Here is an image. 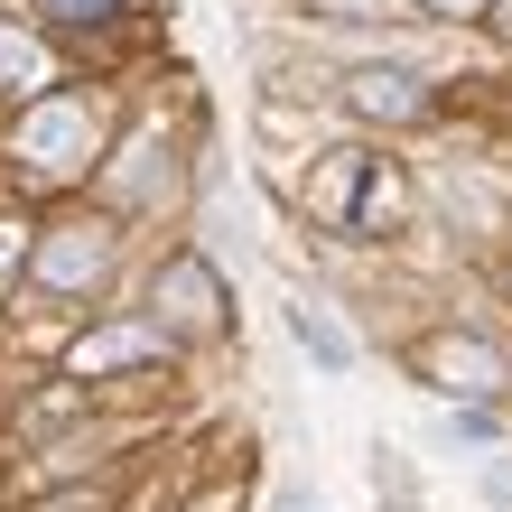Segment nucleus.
<instances>
[{"label": "nucleus", "instance_id": "nucleus-14", "mask_svg": "<svg viewBox=\"0 0 512 512\" xmlns=\"http://www.w3.org/2000/svg\"><path fill=\"white\" fill-rule=\"evenodd\" d=\"M494 28H503V38H512V0H494Z\"/></svg>", "mask_w": 512, "mask_h": 512}, {"label": "nucleus", "instance_id": "nucleus-15", "mask_svg": "<svg viewBox=\"0 0 512 512\" xmlns=\"http://www.w3.org/2000/svg\"><path fill=\"white\" fill-rule=\"evenodd\" d=\"M56 512H103V503H94V494H75V503H56Z\"/></svg>", "mask_w": 512, "mask_h": 512}, {"label": "nucleus", "instance_id": "nucleus-8", "mask_svg": "<svg viewBox=\"0 0 512 512\" xmlns=\"http://www.w3.org/2000/svg\"><path fill=\"white\" fill-rule=\"evenodd\" d=\"M289 326H298V336H308V354H317L326 373H345V364H354V345H345V336H336V326H326L317 308H289Z\"/></svg>", "mask_w": 512, "mask_h": 512}, {"label": "nucleus", "instance_id": "nucleus-11", "mask_svg": "<svg viewBox=\"0 0 512 512\" xmlns=\"http://www.w3.org/2000/svg\"><path fill=\"white\" fill-rule=\"evenodd\" d=\"M47 10H56V19H103L112 0H47Z\"/></svg>", "mask_w": 512, "mask_h": 512}, {"label": "nucleus", "instance_id": "nucleus-4", "mask_svg": "<svg viewBox=\"0 0 512 512\" xmlns=\"http://www.w3.org/2000/svg\"><path fill=\"white\" fill-rule=\"evenodd\" d=\"M419 364H429L447 391H494V382H503V364H494L485 345H466V336H438L429 354H419Z\"/></svg>", "mask_w": 512, "mask_h": 512}, {"label": "nucleus", "instance_id": "nucleus-1", "mask_svg": "<svg viewBox=\"0 0 512 512\" xmlns=\"http://www.w3.org/2000/svg\"><path fill=\"white\" fill-rule=\"evenodd\" d=\"M84 149H94V122H84V103H47V112H28V131H19V159L28 168H84Z\"/></svg>", "mask_w": 512, "mask_h": 512}, {"label": "nucleus", "instance_id": "nucleus-16", "mask_svg": "<svg viewBox=\"0 0 512 512\" xmlns=\"http://www.w3.org/2000/svg\"><path fill=\"white\" fill-rule=\"evenodd\" d=\"M280 512H308V494H280Z\"/></svg>", "mask_w": 512, "mask_h": 512}, {"label": "nucleus", "instance_id": "nucleus-12", "mask_svg": "<svg viewBox=\"0 0 512 512\" xmlns=\"http://www.w3.org/2000/svg\"><path fill=\"white\" fill-rule=\"evenodd\" d=\"M10 261H19V224H0V280H10Z\"/></svg>", "mask_w": 512, "mask_h": 512}, {"label": "nucleus", "instance_id": "nucleus-2", "mask_svg": "<svg viewBox=\"0 0 512 512\" xmlns=\"http://www.w3.org/2000/svg\"><path fill=\"white\" fill-rule=\"evenodd\" d=\"M159 308L177 326H224V289H215V270H205V261H168L159 270Z\"/></svg>", "mask_w": 512, "mask_h": 512}, {"label": "nucleus", "instance_id": "nucleus-6", "mask_svg": "<svg viewBox=\"0 0 512 512\" xmlns=\"http://www.w3.org/2000/svg\"><path fill=\"white\" fill-rule=\"evenodd\" d=\"M38 84H47V47L0 19V94H38Z\"/></svg>", "mask_w": 512, "mask_h": 512}, {"label": "nucleus", "instance_id": "nucleus-10", "mask_svg": "<svg viewBox=\"0 0 512 512\" xmlns=\"http://www.w3.org/2000/svg\"><path fill=\"white\" fill-rule=\"evenodd\" d=\"M131 354H149V336H94V345H75V373H94V364H131Z\"/></svg>", "mask_w": 512, "mask_h": 512}, {"label": "nucleus", "instance_id": "nucleus-9", "mask_svg": "<svg viewBox=\"0 0 512 512\" xmlns=\"http://www.w3.org/2000/svg\"><path fill=\"white\" fill-rule=\"evenodd\" d=\"M317 19H419L429 0H308Z\"/></svg>", "mask_w": 512, "mask_h": 512}, {"label": "nucleus", "instance_id": "nucleus-3", "mask_svg": "<svg viewBox=\"0 0 512 512\" xmlns=\"http://www.w3.org/2000/svg\"><path fill=\"white\" fill-rule=\"evenodd\" d=\"M345 94L364 103L373 122H419V112H429V94H419L401 66H354V75H345Z\"/></svg>", "mask_w": 512, "mask_h": 512}, {"label": "nucleus", "instance_id": "nucleus-5", "mask_svg": "<svg viewBox=\"0 0 512 512\" xmlns=\"http://www.w3.org/2000/svg\"><path fill=\"white\" fill-rule=\"evenodd\" d=\"M103 252H112L103 233H94V224H75V233H56V243L38 252V270H47V280H94V270H103Z\"/></svg>", "mask_w": 512, "mask_h": 512}, {"label": "nucleus", "instance_id": "nucleus-7", "mask_svg": "<svg viewBox=\"0 0 512 512\" xmlns=\"http://www.w3.org/2000/svg\"><path fill=\"white\" fill-rule=\"evenodd\" d=\"M364 149H326V168H317V215H354V187H364Z\"/></svg>", "mask_w": 512, "mask_h": 512}, {"label": "nucleus", "instance_id": "nucleus-13", "mask_svg": "<svg viewBox=\"0 0 512 512\" xmlns=\"http://www.w3.org/2000/svg\"><path fill=\"white\" fill-rule=\"evenodd\" d=\"M233 503H243V494H233V485H215V494H205L196 512H233Z\"/></svg>", "mask_w": 512, "mask_h": 512}]
</instances>
